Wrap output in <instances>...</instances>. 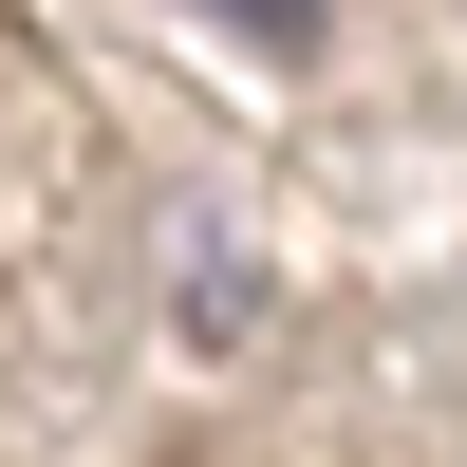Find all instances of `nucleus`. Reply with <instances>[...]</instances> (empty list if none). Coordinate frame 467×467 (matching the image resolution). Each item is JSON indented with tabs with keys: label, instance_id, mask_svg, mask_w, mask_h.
<instances>
[{
	"label": "nucleus",
	"instance_id": "f257e3e1",
	"mask_svg": "<svg viewBox=\"0 0 467 467\" xmlns=\"http://www.w3.org/2000/svg\"><path fill=\"white\" fill-rule=\"evenodd\" d=\"M206 19H244V37H299V19H318V0H206Z\"/></svg>",
	"mask_w": 467,
	"mask_h": 467
}]
</instances>
